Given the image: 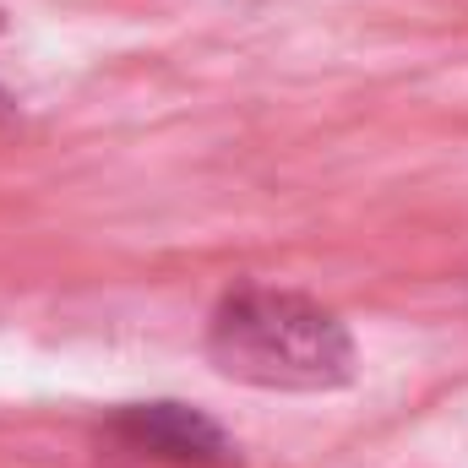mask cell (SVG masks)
<instances>
[{
  "instance_id": "obj_1",
  "label": "cell",
  "mask_w": 468,
  "mask_h": 468,
  "mask_svg": "<svg viewBox=\"0 0 468 468\" xmlns=\"http://www.w3.org/2000/svg\"><path fill=\"white\" fill-rule=\"evenodd\" d=\"M207 359L261 392H338L354 381V333L311 294L245 283L207 322Z\"/></svg>"
},
{
  "instance_id": "obj_2",
  "label": "cell",
  "mask_w": 468,
  "mask_h": 468,
  "mask_svg": "<svg viewBox=\"0 0 468 468\" xmlns=\"http://www.w3.org/2000/svg\"><path fill=\"white\" fill-rule=\"evenodd\" d=\"M110 436L125 452H142L169 468H234L239 447L234 436L191 403H125L110 414Z\"/></svg>"
}]
</instances>
